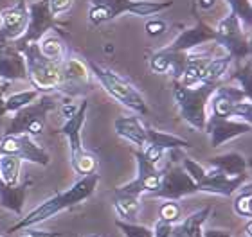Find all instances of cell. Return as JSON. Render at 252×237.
Wrapping results in <instances>:
<instances>
[{"mask_svg":"<svg viewBox=\"0 0 252 237\" xmlns=\"http://www.w3.org/2000/svg\"><path fill=\"white\" fill-rule=\"evenodd\" d=\"M211 211L213 209L207 205L200 211H194L193 214H189L184 221H180L177 227H173L171 237H202V227L207 221V217L211 216Z\"/></svg>","mask_w":252,"mask_h":237,"instance_id":"21","label":"cell"},{"mask_svg":"<svg viewBox=\"0 0 252 237\" xmlns=\"http://www.w3.org/2000/svg\"><path fill=\"white\" fill-rule=\"evenodd\" d=\"M146 146H153V148L160 149L162 153H168L171 149H188L191 148V144L182 137L171 135V133H164L158 130L146 126Z\"/></svg>","mask_w":252,"mask_h":237,"instance_id":"22","label":"cell"},{"mask_svg":"<svg viewBox=\"0 0 252 237\" xmlns=\"http://www.w3.org/2000/svg\"><path fill=\"white\" fill-rule=\"evenodd\" d=\"M7 45H9V42H7V40H5V38L0 34V51H2L4 47H7Z\"/></svg>","mask_w":252,"mask_h":237,"instance_id":"48","label":"cell"},{"mask_svg":"<svg viewBox=\"0 0 252 237\" xmlns=\"http://www.w3.org/2000/svg\"><path fill=\"white\" fill-rule=\"evenodd\" d=\"M231 79L238 81V84H240L238 88H242L245 94L252 97V94H251V61H249V59L232 72Z\"/></svg>","mask_w":252,"mask_h":237,"instance_id":"37","label":"cell"},{"mask_svg":"<svg viewBox=\"0 0 252 237\" xmlns=\"http://www.w3.org/2000/svg\"><path fill=\"white\" fill-rule=\"evenodd\" d=\"M215 43L220 45L232 59L242 61L251 56V32L245 31L243 24L234 13L223 16L215 27Z\"/></svg>","mask_w":252,"mask_h":237,"instance_id":"7","label":"cell"},{"mask_svg":"<svg viewBox=\"0 0 252 237\" xmlns=\"http://www.w3.org/2000/svg\"><path fill=\"white\" fill-rule=\"evenodd\" d=\"M215 2L216 0H196V4H198L200 9H204V11H209L215 7Z\"/></svg>","mask_w":252,"mask_h":237,"instance_id":"46","label":"cell"},{"mask_svg":"<svg viewBox=\"0 0 252 237\" xmlns=\"http://www.w3.org/2000/svg\"><path fill=\"white\" fill-rule=\"evenodd\" d=\"M74 0H49V9L53 13L54 18L65 15L67 11H70Z\"/></svg>","mask_w":252,"mask_h":237,"instance_id":"41","label":"cell"},{"mask_svg":"<svg viewBox=\"0 0 252 237\" xmlns=\"http://www.w3.org/2000/svg\"><path fill=\"white\" fill-rule=\"evenodd\" d=\"M202 237H232L229 230H220V228H211V230H202Z\"/></svg>","mask_w":252,"mask_h":237,"instance_id":"45","label":"cell"},{"mask_svg":"<svg viewBox=\"0 0 252 237\" xmlns=\"http://www.w3.org/2000/svg\"><path fill=\"white\" fill-rule=\"evenodd\" d=\"M87 110H89V101L83 99L81 103H79L78 111H76L70 119H67L65 124L56 132L58 135H65V137H67L68 148H70V158L79 155L85 149L83 144H81V130H83Z\"/></svg>","mask_w":252,"mask_h":237,"instance_id":"18","label":"cell"},{"mask_svg":"<svg viewBox=\"0 0 252 237\" xmlns=\"http://www.w3.org/2000/svg\"><path fill=\"white\" fill-rule=\"evenodd\" d=\"M144 31H146V34L150 38H158L168 31V24L162 18H152V20H148L144 24Z\"/></svg>","mask_w":252,"mask_h":237,"instance_id":"40","label":"cell"},{"mask_svg":"<svg viewBox=\"0 0 252 237\" xmlns=\"http://www.w3.org/2000/svg\"><path fill=\"white\" fill-rule=\"evenodd\" d=\"M209 61V56L207 54H193L189 53L188 61L184 65V70H182V76H180L179 83L184 84V86H191V84L202 83V74H204L205 65Z\"/></svg>","mask_w":252,"mask_h":237,"instance_id":"24","label":"cell"},{"mask_svg":"<svg viewBox=\"0 0 252 237\" xmlns=\"http://www.w3.org/2000/svg\"><path fill=\"white\" fill-rule=\"evenodd\" d=\"M220 83L221 81H216V83H204L202 81V83L191 84V86H184L179 81H173V97L177 106H179L180 117L193 130H198V132L205 130V122L209 117V113H207L209 99Z\"/></svg>","mask_w":252,"mask_h":237,"instance_id":"2","label":"cell"},{"mask_svg":"<svg viewBox=\"0 0 252 237\" xmlns=\"http://www.w3.org/2000/svg\"><path fill=\"white\" fill-rule=\"evenodd\" d=\"M148 63H150L152 72H155V74H160V76L169 74V69H171V51L160 49L157 53H153L150 56V59H148Z\"/></svg>","mask_w":252,"mask_h":237,"instance_id":"34","label":"cell"},{"mask_svg":"<svg viewBox=\"0 0 252 237\" xmlns=\"http://www.w3.org/2000/svg\"><path fill=\"white\" fill-rule=\"evenodd\" d=\"M130 2L131 0H89V22L94 27H99L116 20L128 11Z\"/></svg>","mask_w":252,"mask_h":237,"instance_id":"17","label":"cell"},{"mask_svg":"<svg viewBox=\"0 0 252 237\" xmlns=\"http://www.w3.org/2000/svg\"><path fill=\"white\" fill-rule=\"evenodd\" d=\"M215 27H211L202 18H198L193 27L180 32L171 42V45H168L166 49L173 51V53H193L194 49H198L204 43H215Z\"/></svg>","mask_w":252,"mask_h":237,"instance_id":"14","label":"cell"},{"mask_svg":"<svg viewBox=\"0 0 252 237\" xmlns=\"http://www.w3.org/2000/svg\"><path fill=\"white\" fill-rule=\"evenodd\" d=\"M114 209L119 217H123V221H135L137 214L141 211V198L114 190Z\"/></svg>","mask_w":252,"mask_h":237,"instance_id":"26","label":"cell"},{"mask_svg":"<svg viewBox=\"0 0 252 237\" xmlns=\"http://www.w3.org/2000/svg\"><path fill=\"white\" fill-rule=\"evenodd\" d=\"M180 165H182V169L186 171V174H188L189 178L193 180L194 184H198L200 180L204 178L205 167L202 165V163L196 162V160H193V158L182 157V158H180Z\"/></svg>","mask_w":252,"mask_h":237,"instance_id":"38","label":"cell"},{"mask_svg":"<svg viewBox=\"0 0 252 237\" xmlns=\"http://www.w3.org/2000/svg\"><path fill=\"white\" fill-rule=\"evenodd\" d=\"M78 106L79 105H74L72 101L68 99V101H65V103L60 105V113H62V117H65V121H67V119H70V117L78 111Z\"/></svg>","mask_w":252,"mask_h":237,"instance_id":"43","label":"cell"},{"mask_svg":"<svg viewBox=\"0 0 252 237\" xmlns=\"http://www.w3.org/2000/svg\"><path fill=\"white\" fill-rule=\"evenodd\" d=\"M101 176L97 174V171L92 174H87V176H81V178L76 182V184L67 189L65 192H58L56 196L49 198L38 205L36 209H32L26 217H22L20 221L9 227L7 232H18V230H26V228H31L34 225H40V223L47 221L49 217L56 216L58 212L65 211V209H70V207H76L79 203H83L85 200H89L90 196L94 194L95 187L99 184Z\"/></svg>","mask_w":252,"mask_h":237,"instance_id":"1","label":"cell"},{"mask_svg":"<svg viewBox=\"0 0 252 237\" xmlns=\"http://www.w3.org/2000/svg\"><path fill=\"white\" fill-rule=\"evenodd\" d=\"M205 133H209L211 146L220 148L221 144L229 142L232 138H238L242 135H247L251 132L249 122L236 121V119H218V117H207L205 122Z\"/></svg>","mask_w":252,"mask_h":237,"instance_id":"13","label":"cell"},{"mask_svg":"<svg viewBox=\"0 0 252 237\" xmlns=\"http://www.w3.org/2000/svg\"><path fill=\"white\" fill-rule=\"evenodd\" d=\"M0 27H2V18H0Z\"/></svg>","mask_w":252,"mask_h":237,"instance_id":"50","label":"cell"},{"mask_svg":"<svg viewBox=\"0 0 252 237\" xmlns=\"http://www.w3.org/2000/svg\"><path fill=\"white\" fill-rule=\"evenodd\" d=\"M92 88H94L92 72L87 67V61H81L67 54V58L62 61V83L56 92L63 94L68 99H74V97H83Z\"/></svg>","mask_w":252,"mask_h":237,"instance_id":"9","label":"cell"},{"mask_svg":"<svg viewBox=\"0 0 252 237\" xmlns=\"http://www.w3.org/2000/svg\"><path fill=\"white\" fill-rule=\"evenodd\" d=\"M116 227L125 234L126 237H153L152 228L144 227V225H137L133 221H123V219H117Z\"/></svg>","mask_w":252,"mask_h":237,"instance_id":"36","label":"cell"},{"mask_svg":"<svg viewBox=\"0 0 252 237\" xmlns=\"http://www.w3.org/2000/svg\"><path fill=\"white\" fill-rule=\"evenodd\" d=\"M211 167L220 169L221 173H225L227 176H240V174H247L249 162L247 158L242 157L240 153H223V155H216L209 160Z\"/></svg>","mask_w":252,"mask_h":237,"instance_id":"23","label":"cell"},{"mask_svg":"<svg viewBox=\"0 0 252 237\" xmlns=\"http://www.w3.org/2000/svg\"><path fill=\"white\" fill-rule=\"evenodd\" d=\"M245 182H249V174L227 176L225 173H221L220 169L209 167L205 169L204 178L196 184V189H198V192H205V194L231 198Z\"/></svg>","mask_w":252,"mask_h":237,"instance_id":"12","label":"cell"},{"mask_svg":"<svg viewBox=\"0 0 252 237\" xmlns=\"http://www.w3.org/2000/svg\"><path fill=\"white\" fill-rule=\"evenodd\" d=\"M70 165L78 174L87 176V174H92L97 171V158L92 153H89L87 149H83L79 155L70 158Z\"/></svg>","mask_w":252,"mask_h":237,"instance_id":"32","label":"cell"},{"mask_svg":"<svg viewBox=\"0 0 252 237\" xmlns=\"http://www.w3.org/2000/svg\"><path fill=\"white\" fill-rule=\"evenodd\" d=\"M22 160L15 155L0 153V180L7 185L20 184Z\"/></svg>","mask_w":252,"mask_h":237,"instance_id":"29","label":"cell"},{"mask_svg":"<svg viewBox=\"0 0 252 237\" xmlns=\"http://www.w3.org/2000/svg\"><path fill=\"white\" fill-rule=\"evenodd\" d=\"M38 97H40L38 90H22V92H16V94L5 95L2 106L5 108V113H15V111L26 108L27 105H31L32 101H36Z\"/></svg>","mask_w":252,"mask_h":237,"instance_id":"30","label":"cell"},{"mask_svg":"<svg viewBox=\"0 0 252 237\" xmlns=\"http://www.w3.org/2000/svg\"><path fill=\"white\" fill-rule=\"evenodd\" d=\"M29 187H31V182L7 185L0 180V207L15 212L16 216H22V209H24V203H26Z\"/></svg>","mask_w":252,"mask_h":237,"instance_id":"20","label":"cell"},{"mask_svg":"<svg viewBox=\"0 0 252 237\" xmlns=\"http://www.w3.org/2000/svg\"><path fill=\"white\" fill-rule=\"evenodd\" d=\"M20 53L26 59L27 81L32 84V88L38 90L40 94L56 92L62 83V63L43 58L38 49V42L24 45Z\"/></svg>","mask_w":252,"mask_h":237,"instance_id":"4","label":"cell"},{"mask_svg":"<svg viewBox=\"0 0 252 237\" xmlns=\"http://www.w3.org/2000/svg\"><path fill=\"white\" fill-rule=\"evenodd\" d=\"M7 88H9V83H0V105L4 103L5 94H7Z\"/></svg>","mask_w":252,"mask_h":237,"instance_id":"47","label":"cell"},{"mask_svg":"<svg viewBox=\"0 0 252 237\" xmlns=\"http://www.w3.org/2000/svg\"><path fill=\"white\" fill-rule=\"evenodd\" d=\"M27 13H29V20H27L26 31H24V34L18 40L11 42L16 51H20L27 43L40 42L49 31H54L62 38L68 36V26L67 24H60L54 18L51 9H49V0H34V2H31V4L27 5Z\"/></svg>","mask_w":252,"mask_h":237,"instance_id":"6","label":"cell"},{"mask_svg":"<svg viewBox=\"0 0 252 237\" xmlns=\"http://www.w3.org/2000/svg\"><path fill=\"white\" fill-rule=\"evenodd\" d=\"M58 106L54 95L51 94H40L36 101H32L31 105L26 108L11 113L9 126L5 130L4 135H27V137H38L42 135L47 124V113Z\"/></svg>","mask_w":252,"mask_h":237,"instance_id":"5","label":"cell"},{"mask_svg":"<svg viewBox=\"0 0 252 237\" xmlns=\"http://www.w3.org/2000/svg\"><path fill=\"white\" fill-rule=\"evenodd\" d=\"M38 49H40V54L43 58L51 59V61H56V63H62L63 59L67 58V47H65V42L63 38L58 36L56 32L54 34H45V36L38 42Z\"/></svg>","mask_w":252,"mask_h":237,"instance_id":"25","label":"cell"},{"mask_svg":"<svg viewBox=\"0 0 252 237\" xmlns=\"http://www.w3.org/2000/svg\"><path fill=\"white\" fill-rule=\"evenodd\" d=\"M2 18V27H0V34L7 40V42H15L24 34L29 20V13H27L26 0H18V4L13 7H7L0 13Z\"/></svg>","mask_w":252,"mask_h":237,"instance_id":"15","label":"cell"},{"mask_svg":"<svg viewBox=\"0 0 252 237\" xmlns=\"http://www.w3.org/2000/svg\"><path fill=\"white\" fill-rule=\"evenodd\" d=\"M62 232H45V230H32V228H26V234L22 237H62Z\"/></svg>","mask_w":252,"mask_h":237,"instance_id":"44","label":"cell"},{"mask_svg":"<svg viewBox=\"0 0 252 237\" xmlns=\"http://www.w3.org/2000/svg\"><path fill=\"white\" fill-rule=\"evenodd\" d=\"M133 158L137 162V176L128 184L117 187V192H123V194H131V196H139L142 194H152L158 189L160 185V180H162V169H157V165H153L150 160H148L144 155H142L141 149L133 151Z\"/></svg>","mask_w":252,"mask_h":237,"instance_id":"10","label":"cell"},{"mask_svg":"<svg viewBox=\"0 0 252 237\" xmlns=\"http://www.w3.org/2000/svg\"><path fill=\"white\" fill-rule=\"evenodd\" d=\"M114 130L121 138L131 142L139 149L146 146V126L141 122L139 115H121L114 121Z\"/></svg>","mask_w":252,"mask_h":237,"instance_id":"19","label":"cell"},{"mask_svg":"<svg viewBox=\"0 0 252 237\" xmlns=\"http://www.w3.org/2000/svg\"><path fill=\"white\" fill-rule=\"evenodd\" d=\"M231 63H232V58L227 53L223 56H218V58H209V61H207V65H205L204 69V74H202V81L204 83L221 81V78L227 74Z\"/></svg>","mask_w":252,"mask_h":237,"instance_id":"28","label":"cell"},{"mask_svg":"<svg viewBox=\"0 0 252 237\" xmlns=\"http://www.w3.org/2000/svg\"><path fill=\"white\" fill-rule=\"evenodd\" d=\"M252 99H243L240 103L232 106V111H231V119H236V121H242V122H252Z\"/></svg>","mask_w":252,"mask_h":237,"instance_id":"39","label":"cell"},{"mask_svg":"<svg viewBox=\"0 0 252 237\" xmlns=\"http://www.w3.org/2000/svg\"><path fill=\"white\" fill-rule=\"evenodd\" d=\"M193 194H198L196 184L186 174L180 162H171L162 169L160 185H158V189L155 192L150 194V198L180 201L182 198H188V196Z\"/></svg>","mask_w":252,"mask_h":237,"instance_id":"8","label":"cell"},{"mask_svg":"<svg viewBox=\"0 0 252 237\" xmlns=\"http://www.w3.org/2000/svg\"><path fill=\"white\" fill-rule=\"evenodd\" d=\"M0 237H2V236H0Z\"/></svg>","mask_w":252,"mask_h":237,"instance_id":"51","label":"cell"},{"mask_svg":"<svg viewBox=\"0 0 252 237\" xmlns=\"http://www.w3.org/2000/svg\"><path fill=\"white\" fill-rule=\"evenodd\" d=\"M232 209L236 212V216L247 217V219L252 217V187L249 182H245V184L236 190Z\"/></svg>","mask_w":252,"mask_h":237,"instance_id":"31","label":"cell"},{"mask_svg":"<svg viewBox=\"0 0 252 237\" xmlns=\"http://www.w3.org/2000/svg\"><path fill=\"white\" fill-rule=\"evenodd\" d=\"M87 67H89L92 76L99 81V84L105 88V92L110 95L112 99H116L119 105L126 106L135 115H148L150 113V108H148L144 97L128 79L121 78L114 70L106 69V67L95 63L92 59H87Z\"/></svg>","mask_w":252,"mask_h":237,"instance_id":"3","label":"cell"},{"mask_svg":"<svg viewBox=\"0 0 252 237\" xmlns=\"http://www.w3.org/2000/svg\"><path fill=\"white\" fill-rule=\"evenodd\" d=\"M0 153L15 155L22 162L26 160L42 167L51 163V155L27 135H4L0 140Z\"/></svg>","mask_w":252,"mask_h":237,"instance_id":"11","label":"cell"},{"mask_svg":"<svg viewBox=\"0 0 252 237\" xmlns=\"http://www.w3.org/2000/svg\"><path fill=\"white\" fill-rule=\"evenodd\" d=\"M152 230H153V237H171L173 225H171V223H168V221H162V219H158Z\"/></svg>","mask_w":252,"mask_h":237,"instance_id":"42","label":"cell"},{"mask_svg":"<svg viewBox=\"0 0 252 237\" xmlns=\"http://www.w3.org/2000/svg\"><path fill=\"white\" fill-rule=\"evenodd\" d=\"M229 7H231V13L240 18V22L243 24L245 31L251 32L252 26V0H225Z\"/></svg>","mask_w":252,"mask_h":237,"instance_id":"33","label":"cell"},{"mask_svg":"<svg viewBox=\"0 0 252 237\" xmlns=\"http://www.w3.org/2000/svg\"><path fill=\"white\" fill-rule=\"evenodd\" d=\"M158 219L168 221L171 225L179 223L182 219V207L179 205V201L173 200H164V203L158 207Z\"/></svg>","mask_w":252,"mask_h":237,"instance_id":"35","label":"cell"},{"mask_svg":"<svg viewBox=\"0 0 252 237\" xmlns=\"http://www.w3.org/2000/svg\"><path fill=\"white\" fill-rule=\"evenodd\" d=\"M0 79L4 83L27 81V67L24 54L13 47V43L0 51Z\"/></svg>","mask_w":252,"mask_h":237,"instance_id":"16","label":"cell"},{"mask_svg":"<svg viewBox=\"0 0 252 237\" xmlns=\"http://www.w3.org/2000/svg\"><path fill=\"white\" fill-rule=\"evenodd\" d=\"M169 7H173V0H131L130 7H128L126 13L146 18V16L164 13Z\"/></svg>","mask_w":252,"mask_h":237,"instance_id":"27","label":"cell"},{"mask_svg":"<svg viewBox=\"0 0 252 237\" xmlns=\"http://www.w3.org/2000/svg\"><path fill=\"white\" fill-rule=\"evenodd\" d=\"M87 237H99V236H95V234H92V236H87Z\"/></svg>","mask_w":252,"mask_h":237,"instance_id":"49","label":"cell"}]
</instances>
